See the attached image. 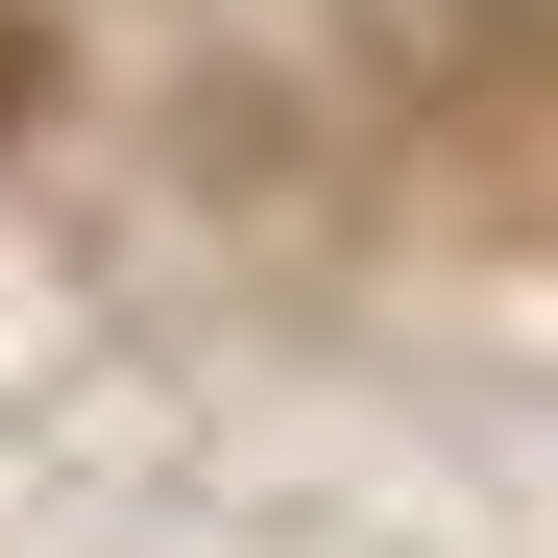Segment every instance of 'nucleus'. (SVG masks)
Masks as SVG:
<instances>
[{
	"label": "nucleus",
	"instance_id": "f257e3e1",
	"mask_svg": "<svg viewBox=\"0 0 558 558\" xmlns=\"http://www.w3.org/2000/svg\"><path fill=\"white\" fill-rule=\"evenodd\" d=\"M25 73H49V49H25V25H0V122H25Z\"/></svg>",
	"mask_w": 558,
	"mask_h": 558
}]
</instances>
